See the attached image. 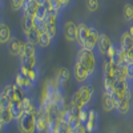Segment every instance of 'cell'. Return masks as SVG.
Masks as SVG:
<instances>
[{"mask_svg":"<svg viewBox=\"0 0 133 133\" xmlns=\"http://www.w3.org/2000/svg\"><path fill=\"white\" fill-rule=\"evenodd\" d=\"M72 77H73L76 84L83 85V84H87V83H92V79L95 76L88 71L81 63L75 60L73 68H72Z\"/></svg>","mask_w":133,"mask_h":133,"instance_id":"3957f363","label":"cell"},{"mask_svg":"<svg viewBox=\"0 0 133 133\" xmlns=\"http://www.w3.org/2000/svg\"><path fill=\"white\" fill-rule=\"evenodd\" d=\"M21 65H27L29 68H39V64H40V53H36L33 56H25V57H21L19 59Z\"/></svg>","mask_w":133,"mask_h":133,"instance_id":"44dd1931","label":"cell"},{"mask_svg":"<svg viewBox=\"0 0 133 133\" xmlns=\"http://www.w3.org/2000/svg\"><path fill=\"white\" fill-rule=\"evenodd\" d=\"M127 72H128V80L133 81V64H127Z\"/></svg>","mask_w":133,"mask_h":133,"instance_id":"f1b7e54d","label":"cell"},{"mask_svg":"<svg viewBox=\"0 0 133 133\" xmlns=\"http://www.w3.org/2000/svg\"><path fill=\"white\" fill-rule=\"evenodd\" d=\"M77 91L80 92L81 97H83V101L85 104V107L88 109H92L91 105L93 104L95 98H96V89H95V85L92 83H87L83 85H79Z\"/></svg>","mask_w":133,"mask_h":133,"instance_id":"8992f818","label":"cell"},{"mask_svg":"<svg viewBox=\"0 0 133 133\" xmlns=\"http://www.w3.org/2000/svg\"><path fill=\"white\" fill-rule=\"evenodd\" d=\"M116 113L120 116H124V117H129L133 113V85L129 88L125 97L117 103Z\"/></svg>","mask_w":133,"mask_h":133,"instance_id":"277c9868","label":"cell"},{"mask_svg":"<svg viewBox=\"0 0 133 133\" xmlns=\"http://www.w3.org/2000/svg\"><path fill=\"white\" fill-rule=\"evenodd\" d=\"M76 61L81 63L93 76L97 75V72H98V68H97L98 59H97L96 52L85 51V49H79V51H77V55H76Z\"/></svg>","mask_w":133,"mask_h":133,"instance_id":"6da1fadb","label":"cell"},{"mask_svg":"<svg viewBox=\"0 0 133 133\" xmlns=\"http://www.w3.org/2000/svg\"><path fill=\"white\" fill-rule=\"evenodd\" d=\"M84 5L89 14H96L100 8V0H84Z\"/></svg>","mask_w":133,"mask_h":133,"instance_id":"603a6c76","label":"cell"},{"mask_svg":"<svg viewBox=\"0 0 133 133\" xmlns=\"http://www.w3.org/2000/svg\"><path fill=\"white\" fill-rule=\"evenodd\" d=\"M19 72L23 73L25 77H28L31 81H33L35 84H37V81H39V69H36V68H29V66H27V65H21V64H20Z\"/></svg>","mask_w":133,"mask_h":133,"instance_id":"d6986e66","label":"cell"},{"mask_svg":"<svg viewBox=\"0 0 133 133\" xmlns=\"http://www.w3.org/2000/svg\"><path fill=\"white\" fill-rule=\"evenodd\" d=\"M24 48H25V40H20L19 37H14L7 44V49L9 55L14 57H19V59L23 56Z\"/></svg>","mask_w":133,"mask_h":133,"instance_id":"ba28073f","label":"cell"},{"mask_svg":"<svg viewBox=\"0 0 133 133\" xmlns=\"http://www.w3.org/2000/svg\"><path fill=\"white\" fill-rule=\"evenodd\" d=\"M120 48L124 49L125 52H128L129 49L133 48V37L130 36V33L128 32V29L123 31V33H121L120 36Z\"/></svg>","mask_w":133,"mask_h":133,"instance_id":"ffe728a7","label":"cell"},{"mask_svg":"<svg viewBox=\"0 0 133 133\" xmlns=\"http://www.w3.org/2000/svg\"><path fill=\"white\" fill-rule=\"evenodd\" d=\"M127 64H133V48L127 52Z\"/></svg>","mask_w":133,"mask_h":133,"instance_id":"f546056e","label":"cell"},{"mask_svg":"<svg viewBox=\"0 0 133 133\" xmlns=\"http://www.w3.org/2000/svg\"><path fill=\"white\" fill-rule=\"evenodd\" d=\"M123 17L125 23H128L129 25L133 24V3L125 2L123 4Z\"/></svg>","mask_w":133,"mask_h":133,"instance_id":"7402d4cb","label":"cell"},{"mask_svg":"<svg viewBox=\"0 0 133 133\" xmlns=\"http://www.w3.org/2000/svg\"><path fill=\"white\" fill-rule=\"evenodd\" d=\"M113 45V43H112V39L109 37V35L107 32H100V37H98V43H97V49L96 52L100 55V56H107L110 47Z\"/></svg>","mask_w":133,"mask_h":133,"instance_id":"9c48e42d","label":"cell"},{"mask_svg":"<svg viewBox=\"0 0 133 133\" xmlns=\"http://www.w3.org/2000/svg\"><path fill=\"white\" fill-rule=\"evenodd\" d=\"M88 117H89V109H81V112H80V121H81V124H87V121H88Z\"/></svg>","mask_w":133,"mask_h":133,"instance_id":"4316f807","label":"cell"},{"mask_svg":"<svg viewBox=\"0 0 133 133\" xmlns=\"http://www.w3.org/2000/svg\"><path fill=\"white\" fill-rule=\"evenodd\" d=\"M12 32H11L9 25L7 24V21H2L0 23V41H2L3 45H7V44L12 40Z\"/></svg>","mask_w":133,"mask_h":133,"instance_id":"ac0fdd59","label":"cell"},{"mask_svg":"<svg viewBox=\"0 0 133 133\" xmlns=\"http://www.w3.org/2000/svg\"><path fill=\"white\" fill-rule=\"evenodd\" d=\"M118 52H120V45H116V44H113V45L110 47L108 55H107V59H109V60H116L117 56H118Z\"/></svg>","mask_w":133,"mask_h":133,"instance_id":"d4e9b609","label":"cell"},{"mask_svg":"<svg viewBox=\"0 0 133 133\" xmlns=\"http://www.w3.org/2000/svg\"><path fill=\"white\" fill-rule=\"evenodd\" d=\"M37 36H39V47L43 49V48H48L52 45V43L55 41L52 39V36L49 35L48 32H45L41 27L37 28Z\"/></svg>","mask_w":133,"mask_h":133,"instance_id":"e0dca14e","label":"cell"},{"mask_svg":"<svg viewBox=\"0 0 133 133\" xmlns=\"http://www.w3.org/2000/svg\"><path fill=\"white\" fill-rule=\"evenodd\" d=\"M57 133H73V129H72V127H71V124H69V123H66L65 120H63V118H61Z\"/></svg>","mask_w":133,"mask_h":133,"instance_id":"cb8c5ba5","label":"cell"},{"mask_svg":"<svg viewBox=\"0 0 133 133\" xmlns=\"http://www.w3.org/2000/svg\"><path fill=\"white\" fill-rule=\"evenodd\" d=\"M101 103H103V108L105 112H116V107H117V101L113 97L112 92L108 91H103L101 93Z\"/></svg>","mask_w":133,"mask_h":133,"instance_id":"8fae6325","label":"cell"},{"mask_svg":"<svg viewBox=\"0 0 133 133\" xmlns=\"http://www.w3.org/2000/svg\"><path fill=\"white\" fill-rule=\"evenodd\" d=\"M15 84H16L19 88H21V89H23L27 95H28L29 92H32L33 89H35V87H36L35 83L31 81L28 77H25L23 73H20V72H17L16 76H15Z\"/></svg>","mask_w":133,"mask_h":133,"instance_id":"30bf717a","label":"cell"},{"mask_svg":"<svg viewBox=\"0 0 133 133\" xmlns=\"http://www.w3.org/2000/svg\"><path fill=\"white\" fill-rule=\"evenodd\" d=\"M98 124H100L98 112L95 109H89V117H88V121L85 124L88 133H96L98 130Z\"/></svg>","mask_w":133,"mask_h":133,"instance_id":"4fadbf2b","label":"cell"},{"mask_svg":"<svg viewBox=\"0 0 133 133\" xmlns=\"http://www.w3.org/2000/svg\"><path fill=\"white\" fill-rule=\"evenodd\" d=\"M91 27L92 24L91 23H85V21H80L79 24H77V28H79V39H77V45L79 48H81V45L84 44V41L88 39L91 33Z\"/></svg>","mask_w":133,"mask_h":133,"instance_id":"5bb4252c","label":"cell"},{"mask_svg":"<svg viewBox=\"0 0 133 133\" xmlns=\"http://www.w3.org/2000/svg\"><path fill=\"white\" fill-rule=\"evenodd\" d=\"M128 32H129V33H130V36H132V37H133V24H132V25H129V27H128Z\"/></svg>","mask_w":133,"mask_h":133,"instance_id":"4dcf8cb0","label":"cell"},{"mask_svg":"<svg viewBox=\"0 0 133 133\" xmlns=\"http://www.w3.org/2000/svg\"><path fill=\"white\" fill-rule=\"evenodd\" d=\"M48 128H49V118L40 109V112L36 115V133H47Z\"/></svg>","mask_w":133,"mask_h":133,"instance_id":"9a60e30c","label":"cell"},{"mask_svg":"<svg viewBox=\"0 0 133 133\" xmlns=\"http://www.w3.org/2000/svg\"><path fill=\"white\" fill-rule=\"evenodd\" d=\"M15 121V116L12 112V108L0 109V125H2V132L7 130L8 127Z\"/></svg>","mask_w":133,"mask_h":133,"instance_id":"7c38bea8","label":"cell"},{"mask_svg":"<svg viewBox=\"0 0 133 133\" xmlns=\"http://www.w3.org/2000/svg\"><path fill=\"white\" fill-rule=\"evenodd\" d=\"M9 4L14 11H23L25 2L24 0H9Z\"/></svg>","mask_w":133,"mask_h":133,"instance_id":"484cf974","label":"cell"},{"mask_svg":"<svg viewBox=\"0 0 133 133\" xmlns=\"http://www.w3.org/2000/svg\"><path fill=\"white\" fill-rule=\"evenodd\" d=\"M71 76H72V71H69L66 66H60V68L57 69V72H56L55 80H56V83H57L61 88H64V87L66 85V83L69 81Z\"/></svg>","mask_w":133,"mask_h":133,"instance_id":"2e32d148","label":"cell"},{"mask_svg":"<svg viewBox=\"0 0 133 133\" xmlns=\"http://www.w3.org/2000/svg\"><path fill=\"white\" fill-rule=\"evenodd\" d=\"M19 133H36V115L25 113L16 123Z\"/></svg>","mask_w":133,"mask_h":133,"instance_id":"5b68a950","label":"cell"},{"mask_svg":"<svg viewBox=\"0 0 133 133\" xmlns=\"http://www.w3.org/2000/svg\"><path fill=\"white\" fill-rule=\"evenodd\" d=\"M73 133H88L85 124H80L77 128H75V129H73Z\"/></svg>","mask_w":133,"mask_h":133,"instance_id":"83f0119b","label":"cell"},{"mask_svg":"<svg viewBox=\"0 0 133 133\" xmlns=\"http://www.w3.org/2000/svg\"><path fill=\"white\" fill-rule=\"evenodd\" d=\"M3 95H5L9 101L12 105H21L24 101V98L27 97V93L21 89V88H19L15 81L14 83H7L4 87H3V91H2Z\"/></svg>","mask_w":133,"mask_h":133,"instance_id":"7a4b0ae2","label":"cell"},{"mask_svg":"<svg viewBox=\"0 0 133 133\" xmlns=\"http://www.w3.org/2000/svg\"><path fill=\"white\" fill-rule=\"evenodd\" d=\"M61 32H63L65 40L69 41V43H76L77 39H79V28H77V24L72 20H65L64 21Z\"/></svg>","mask_w":133,"mask_h":133,"instance_id":"52a82bcc","label":"cell"}]
</instances>
